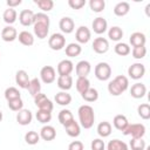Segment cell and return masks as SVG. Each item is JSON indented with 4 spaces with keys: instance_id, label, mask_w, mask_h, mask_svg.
<instances>
[{
    "instance_id": "1",
    "label": "cell",
    "mask_w": 150,
    "mask_h": 150,
    "mask_svg": "<svg viewBox=\"0 0 150 150\" xmlns=\"http://www.w3.org/2000/svg\"><path fill=\"white\" fill-rule=\"evenodd\" d=\"M77 114H79V121H80V124L82 128L90 129L94 125L95 114H94V109L91 105H89V104L81 105L77 110Z\"/></svg>"
},
{
    "instance_id": "2",
    "label": "cell",
    "mask_w": 150,
    "mask_h": 150,
    "mask_svg": "<svg viewBox=\"0 0 150 150\" xmlns=\"http://www.w3.org/2000/svg\"><path fill=\"white\" fill-rule=\"evenodd\" d=\"M122 132L125 136H131L132 138H143V136L145 135V127L141 123H129Z\"/></svg>"
},
{
    "instance_id": "3",
    "label": "cell",
    "mask_w": 150,
    "mask_h": 150,
    "mask_svg": "<svg viewBox=\"0 0 150 150\" xmlns=\"http://www.w3.org/2000/svg\"><path fill=\"white\" fill-rule=\"evenodd\" d=\"M95 76L100 81H107L111 76V67L107 62H98L95 66Z\"/></svg>"
},
{
    "instance_id": "4",
    "label": "cell",
    "mask_w": 150,
    "mask_h": 150,
    "mask_svg": "<svg viewBox=\"0 0 150 150\" xmlns=\"http://www.w3.org/2000/svg\"><path fill=\"white\" fill-rule=\"evenodd\" d=\"M34 103L35 105L38 107V109H41V110H47V111H52L54 105H53V102L42 93H39L38 95L34 96Z\"/></svg>"
},
{
    "instance_id": "5",
    "label": "cell",
    "mask_w": 150,
    "mask_h": 150,
    "mask_svg": "<svg viewBox=\"0 0 150 150\" xmlns=\"http://www.w3.org/2000/svg\"><path fill=\"white\" fill-rule=\"evenodd\" d=\"M48 46L53 50H60L66 46V38L61 33H54L48 39Z\"/></svg>"
},
{
    "instance_id": "6",
    "label": "cell",
    "mask_w": 150,
    "mask_h": 150,
    "mask_svg": "<svg viewBox=\"0 0 150 150\" xmlns=\"http://www.w3.org/2000/svg\"><path fill=\"white\" fill-rule=\"evenodd\" d=\"M145 74V66L141 62H136L132 63L129 68H128V75L132 79V80H139L144 76Z\"/></svg>"
},
{
    "instance_id": "7",
    "label": "cell",
    "mask_w": 150,
    "mask_h": 150,
    "mask_svg": "<svg viewBox=\"0 0 150 150\" xmlns=\"http://www.w3.org/2000/svg\"><path fill=\"white\" fill-rule=\"evenodd\" d=\"M40 77H41L42 82L46 83V84L53 83L55 81V79H56L55 69L52 66H45V67H42L41 70H40Z\"/></svg>"
},
{
    "instance_id": "8",
    "label": "cell",
    "mask_w": 150,
    "mask_h": 150,
    "mask_svg": "<svg viewBox=\"0 0 150 150\" xmlns=\"http://www.w3.org/2000/svg\"><path fill=\"white\" fill-rule=\"evenodd\" d=\"M93 50L97 54H104L109 49V42L105 38H96L94 39V42L91 45Z\"/></svg>"
},
{
    "instance_id": "9",
    "label": "cell",
    "mask_w": 150,
    "mask_h": 150,
    "mask_svg": "<svg viewBox=\"0 0 150 150\" xmlns=\"http://www.w3.org/2000/svg\"><path fill=\"white\" fill-rule=\"evenodd\" d=\"M75 38H76V41L79 43H87L90 38H91V33L89 30L88 27L86 26H80L77 29H76V33H75Z\"/></svg>"
},
{
    "instance_id": "10",
    "label": "cell",
    "mask_w": 150,
    "mask_h": 150,
    "mask_svg": "<svg viewBox=\"0 0 150 150\" xmlns=\"http://www.w3.org/2000/svg\"><path fill=\"white\" fill-rule=\"evenodd\" d=\"M74 69V64L70 60H62L59 62L57 64V74L59 76H67V75H70L71 71Z\"/></svg>"
},
{
    "instance_id": "11",
    "label": "cell",
    "mask_w": 150,
    "mask_h": 150,
    "mask_svg": "<svg viewBox=\"0 0 150 150\" xmlns=\"http://www.w3.org/2000/svg\"><path fill=\"white\" fill-rule=\"evenodd\" d=\"M90 70H91V64L87 60H81L80 62H77V64L75 67L77 77H87L89 75Z\"/></svg>"
},
{
    "instance_id": "12",
    "label": "cell",
    "mask_w": 150,
    "mask_h": 150,
    "mask_svg": "<svg viewBox=\"0 0 150 150\" xmlns=\"http://www.w3.org/2000/svg\"><path fill=\"white\" fill-rule=\"evenodd\" d=\"M34 12L32 9H22L19 14V21L22 26L28 27L34 22Z\"/></svg>"
},
{
    "instance_id": "13",
    "label": "cell",
    "mask_w": 150,
    "mask_h": 150,
    "mask_svg": "<svg viewBox=\"0 0 150 150\" xmlns=\"http://www.w3.org/2000/svg\"><path fill=\"white\" fill-rule=\"evenodd\" d=\"M59 27L61 29L62 33H66V34H70L74 29H75V22L69 16H63L60 22H59Z\"/></svg>"
},
{
    "instance_id": "14",
    "label": "cell",
    "mask_w": 150,
    "mask_h": 150,
    "mask_svg": "<svg viewBox=\"0 0 150 150\" xmlns=\"http://www.w3.org/2000/svg\"><path fill=\"white\" fill-rule=\"evenodd\" d=\"M29 81H30V80H29L28 73H27L26 70L21 69V70H18V71H16V74H15V82H16V84H18L20 88L27 89L28 86H29Z\"/></svg>"
},
{
    "instance_id": "15",
    "label": "cell",
    "mask_w": 150,
    "mask_h": 150,
    "mask_svg": "<svg viewBox=\"0 0 150 150\" xmlns=\"http://www.w3.org/2000/svg\"><path fill=\"white\" fill-rule=\"evenodd\" d=\"M1 39L6 42H12L18 39V32L13 26H6L1 30Z\"/></svg>"
},
{
    "instance_id": "16",
    "label": "cell",
    "mask_w": 150,
    "mask_h": 150,
    "mask_svg": "<svg viewBox=\"0 0 150 150\" xmlns=\"http://www.w3.org/2000/svg\"><path fill=\"white\" fill-rule=\"evenodd\" d=\"M39 135H40V138H42L43 141H47V142L48 141H53L56 137V130H55L54 127L46 124V125H43L41 128Z\"/></svg>"
},
{
    "instance_id": "17",
    "label": "cell",
    "mask_w": 150,
    "mask_h": 150,
    "mask_svg": "<svg viewBox=\"0 0 150 150\" xmlns=\"http://www.w3.org/2000/svg\"><path fill=\"white\" fill-rule=\"evenodd\" d=\"M91 27H93V30L96 34H103L108 28V22L104 18L98 16V18L94 19V21L91 23Z\"/></svg>"
},
{
    "instance_id": "18",
    "label": "cell",
    "mask_w": 150,
    "mask_h": 150,
    "mask_svg": "<svg viewBox=\"0 0 150 150\" xmlns=\"http://www.w3.org/2000/svg\"><path fill=\"white\" fill-rule=\"evenodd\" d=\"M33 120V115H32V111L28 110V109H21L18 111V115H16V121L19 124L21 125H28Z\"/></svg>"
},
{
    "instance_id": "19",
    "label": "cell",
    "mask_w": 150,
    "mask_h": 150,
    "mask_svg": "<svg viewBox=\"0 0 150 150\" xmlns=\"http://www.w3.org/2000/svg\"><path fill=\"white\" fill-rule=\"evenodd\" d=\"M145 94H146V87L143 83L136 82L130 88V95L134 98H142V97H144Z\"/></svg>"
},
{
    "instance_id": "20",
    "label": "cell",
    "mask_w": 150,
    "mask_h": 150,
    "mask_svg": "<svg viewBox=\"0 0 150 150\" xmlns=\"http://www.w3.org/2000/svg\"><path fill=\"white\" fill-rule=\"evenodd\" d=\"M129 41L131 43L132 47H142V46H145V42H146V38L143 33L141 32H135L130 35L129 38Z\"/></svg>"
},
{
    "instance_id": "21",
    "label": "cell",
    "mask_w": 150,
    "mask_h": 150,
    "mask_svg": "<svg viewBox=\"0 0 150 150\" xmlns=\"http://www.w3.org/2000/svg\"><path fill=\"white\" fill-rule=\"evenodd\" d=\"M63 127H64V130H66L67 135L70 136V137H77V136L80 135V132H81L80 124H79L75 120L70 121L69 123H67V124L63 125Z\"/></svg>"
},
{
    "instance_id": "22",
    "label": "cell",
    "mask_w": 150,
    "mask_h": 150,
    "mask_svg": "<svg viewBox=\"0 0 150 150\" xmlns=\"http://www.w3.org/2000/svg\"><path fill=\"white\" fill-rule=\"evenodd\" d=\"M18 39H19L20 43H22L23 46L29 47V46H33V45H34V36H33V34H32L30 32H28V30H22V32H20L19 35H18Z\"/></svg>"
},
{
    "instance_id": "23",
    "label": "cell",
    "mask_w": 150,
    "mask_h": 150,
    "mask_svg": "<svg viewBox=\"0 0 150 150\" xmlns=\"http://www.w3.org/2000/svg\"><path fill=\"white\" fill-rule=\"evenodd\" d=\"M57 87H59L62 91L69 90V89L73 87V77H71L70 75H67V76H59V77H57Z\"/></svg>"
},
{
    "instance_id": "24",
    "label": "cell",
    "mask_w": 150,
    "mask_h": 150,
    "mask_svg": "<svg viewBox=\"0 0 150 150\" xmlns=\"http://www.w3.org/2000/svg\"><path fill=\"white\" fill-rule=\"evenodd\" d=\"M129 11H130V5L127 1H121V2L116 4L114 7V13L117 16H124L129 13Z\"/></svg>"
},
{
    "instance_id": "25",
    "label": "cell",
    "mask_w": 150,
    "mask_h": 150,
    "mask_svg": "<svg viewBox=\"0 0 150 150\" xmlns=\"http://www.w3.org/2000/svg\"><path fill=\"white\" fill-rule=\"evenodd\" d=\"M34 34L39 38V39H45L48 35L49 32V26L45 25V23H34Z\"/></svg>"
},
{
    "instance_id": "26",
    "label": "cell",
    "mask_w": 150,
    "mask_h": 150,
    "mask_svg": "<svg viewBox=\"0 0 150 150\" xmlns=\"http://www.w3.org/2000/svg\"><path fill=\"white\" fill-rule=\"evenodd\" d=\"M112 124H114V127H115L117 130L123 131V130L127 128V125L129 124V122H128V118H127L124 115L120 114V115H116V116L114 117Z\"/></svg>"
},
{
    "instance_id": "27",
    "label": "cell",
    "mask_w": 150,
    "mask_h": 150,
    "mask_svg": "<svg viewBox=\"0 0 150 150\" xmlns=\"http://www.w3.org/2000/svg\"><path fill=\"white\" fill-rule=\"evenodd\" d=\"M82 52V47L79 45V43H75V42H71L69 45L66 46V55L69 56V57H75V56H79Z\"/></svg>"
},
{
    "instance_id": "28",
    "label": "cell",
    "mask_w": 150,
    "mask_h": 150,
    "mask_svg": "<svg viewBox=\"0 0 150 150\" xmlns=\"http://www.w3.org/2000/svg\"><path fill=\"white\" fill-rule=\"evenodd\" d=\"M55 102L60 105H68L71 102V95L67 91H59L55 95Z\"/></svg>"
},
{
    "instance_id": "29",
    "label": "cell",
    "mask_w": 150,
    "mask_h": 150,
    "mask_svg": "<svg viewBox=\"0 0 150 150\" xmlns=\"http://www.w3.org/2000/svg\"><path fill=\"white\" fill-rule=\"evenodd\" d=\"M16 16H18L16 11H15L14 8H9V7H8L7 9H5V12H4V14H2V19H4V21H5L6 23H8L9 26H11L12 23L15 22Z\"/></svg>"
},
{
    "instance_id": "30",
    "label": "cell",
    "mask_w": 150,
    "mask_h": 150,
    "mask_svg": "<svg viewBox=\"0 0 150 150\" xmlns=\"http://www.w3.org/2000/svg\"><path fill=\"white\" fill-rule=\"evenodd\" d=\"M97 134L103 138L110 136V134H111V124L109 122H107V121L101 122L97 125Z\"/></svg>"
},
{
    "instance_id": "31",
    "label": "cell",
    "mask_w": 150,
    "mask_h": 150,
    "mask_svg": "<svg viewBox=\"0 0 150 150\" xmlns=\"http://www.w3.org/2000/svg\"><path fill=\"white\" fill-rule=\"evenodd\" d=\"M108 38L112 41H120L123 38V30L118 26H112L108 30Z\"/></svg>"
},
{
    "instance_id": "32",
    "label": "cell",
    "mask_w": 150,
    "mask_h": 150,
    "mask_svg": "<svg viewBox=\"0 0 150 150\" xmlns=\"http://www.w3.org/2000/svg\"><path fill=\"white\" fill-rule=\"evenodd\" d=\"M59 122L62 124V125H66L67 123H69L70 121L74 120V116H73V112L69 110V109H62L60 112H59Z\"/></svg>"
},
{
    "instance_id": "33",
    "label": "cell",
    "mask_w": 150,
    "mask_h": 150,
    "mask_svg": "<svg viewBox=\"0 0 150 150\" xmlns=\"http://www.w3.org/2000/svg\"><path fill=\"white\" fill-rule=\"evenodd\" d=\"M107 150H129L125 142L121 139H111L107 145Z\"/></svg>"
},
{
    "instance_id": "34",
    "label": "cell",
    "mask_w": 150,
    "mask_h": 150,
    "mask_svg": "<svg viewBox=\"0 0 150 150\" xmlns=\"http://www.w3.org/2000/svg\"><path fill=\"white\" fill-rule=\"evenodd\" d=\"M75 86H76V90L80 94H83L86 90L90 88V81L87 77H77Z\"/></svg>"
},
{
    "instance_id": "35",
    "label": "cell",
    "mask_w": 150,
    "mask_h": 150,
    "mask_svg": "<svg viewBox=\"0 0 150 150\" xmlns=\"http://www.w3.org/2000/svg\"><path fill=\"white\" fill-rule=\"evenodd\" d=\"M28 91H29V94L34 97L35 95H38L39 93H41V84H40V81H39V79H36V77H34V79H32L30 81H29V86H28Z\"/></svg>"
},
{
    "instance_id": "36",
    "label": "cell",
    "mask_w": 150,
    "mask_h": 150,
    "mask_svg": "<svg viewBox=\"0 0 150 150\" xmlns=\"http://www.w3.org/2000/svg\"><path fill=\"white\" fill-rule=\"evenodd\" d=\"M81 96H82V98L84 100V101H87V102H95V101H97V98H98V91L95 89V88H89L88 90H86L83 94H81Z\"/></svg>"
},
{
    "instance_id": "37",
    "label": "cell",
    "mask_w": 150,
    "mask_h": 150,
    "mask_svg": "<svg viewBox=\"0 0 150 150\" xmlns=\"http://www.w3.org/2000/svg\"><path fill=\"white\" fill-rule=\"evenodd\" d=\"M35 117H36V120H38L40 123L47 124V123L52 120V111L38 109V111H36V114H35Z\"/></svg>"
},
{
    "instance_id": "38",
    "label": "cell",
    "mask_w": 150,
    "mask_h": 150,
    "mask_svg": "<svg viewBox=\"0 0 150 150\" xmlns=\"http://www.w3.org/2000/svg\"><path fill=\"white\" fill-rule=\"evenodd\" d=\"M114 50L120 56H125V55L130 54V52H131L129 45L128 43H124V42H117L116 46L114 47Z\"/></svg>"
},
{
    "instance_id": "39",
    "label": "cell",
    "mask_w": 150,
    "mask_h": 150,
    "mask_svg": "<svg viewBox=\"0 0 150 150\" xmlns=\"http://www.w3.org/2000/svg\"><path fill=\"white\" fill-rule=\"evenodd\" d=\"M25 141H26V143L29 144V145H35V144H38L39 141H40V135H39L36 131L30 130V131L26 132V135H25Z\"/></svg>"
},
{
    "instance_id": "40",
    "label": "cell",
    "mask_w": 150,
    "mask_h": 150,
    "mask_svg": "<svg viewBox=\"0 0 150 150\" xmlns=\"http://www.w3.org/2000/svg\"><path fill=\"white\" fill-rule=\"evenodd\" d=\"M34 2L43 12H49L54 7V1L53 0H34Z\"/></svg>"
},
{
    "instance_id": "41",
    "label": "cell",
    "mask_w": 150,
    "mask_h": 150,
    "mask_svg": "<svg viewBox=\"0 0 150 150\" xmlns=\"http://www.w3.org/2000/svg\"><path fill=\"white\" fill-rule=\"evenodd\" d=\"M138 116L143 120H149L150 118V105L148 103H142L137 108Z\"/></svg>"
},
{
    "instance_id": "42",
    "label": "cell",
    "mask_w": 150,
    "mask_h": 150,
    "mask_svg": "<svg viewBox=\"0 0 150 150\" xmlns=\"http://www.w3.org/2000/svg\"><path fill=\"white\" fill-rule=\"evenodd\" d=\"M19 97H21V94H20L19 89H16L15 87H8L5 90V98L7 101H11V100H14V98H19Z\"/></svg>"
},
{
    "instance_id": "43",
    "label": "cell",
    "mask_w": 150,
    "mask_h": 150,
    "mask_svg": "<svg viewBox=\"0 0 150 150\" xmlns=\"http://www.w3.org/2000/svg\"><path fill=\"white\" fill-rule=\"evenodd\" d=\"M89 6H90V9L93 12H96V13H100L104 9L105 7V1L104 0H90L89 1Z\"/></svg>"
},
{
    "instance_id": "44",
    "label": "cell",
    "mask_w": 150,
    "mask_h": 150,
    "mask_svg": "<svg viewBox=\"0 0 150 150\" xmlns=\"http://www.w3.org/2000/svg\"><path fill=\"white\" fill-rule=\"evenodd\" d=\"M130 148H131V150H145L146 144L143 138H131Z\"/></svg>"
},
{
    "instance_id": "45",
    "label": "cell",
    "mask_w": 150,
    "mask_h": 150,
    "mask_svg": "<svg viewBox=\"0 0 150 150\" xmlns=\"http://www.w3.org/2000/svg\"><path fill=\"white\" fill-rule=\"evenodd\" d=\"M108 91H109V94L112 95V96H120L122 93H124V91L122 90V88H121L114 80L108 83Z\"/></svg>"
},
{
    "instance_id": "46",
    "label": "cell",
    "mask_w": 150,
    "mask_h": 150,
    "mask_svg": "<svg viewBox=\"0 0 150 150\" xmlns=\"http://www.w3.org/2000/svg\"><path fill=\"white\" fill-rule=\"evenodd\" d=\"M7 102H8V108L13 111H19V110L23 109V101L21 100V97L14 98V100H11Z\"/></svg>"
},
{
    "instance_id": "47",
    "label": "cell",
    "mask_w": 150,
    "mask_h": 150,
    "mask_svg": "<svg viewBox=\"0 0 150 150\" xmlns=\"http://www.w3.org/2000/svg\"><path fill=\"white\" fill-rule=\"evenodd\" d=\"M34 23H45V25H48L49 26V16L43 13V12H40V13H35L34 14Z\"/></svg>"
},
{
    "instance_id": "48",
    "label": "cell",
    "mask_w": 150,
    "mask_h": 150,
    "mask_svg": "<svg viewBox=\"0 0 150 150\" xmlns=\"http://www.w3.org/2000/svg\"><path fill=\"white\" fill-rule=\"evenodd\" d=\"M131 54H132V57H134V59L141 60V59H143V57L146 55V48H145V46H142V47H134L132 50H131Z\"/></svg>"
},
{
    "instance_id": "49",
    "label": "cell",
    "mask_w": 150,
    "mask_h": 150,
    "mask_svg": "<svg viewBox=\"0 0 150 150\" xmlns=\"http://www.w3.org/2000/svg\"><path fill=\"white\" fill-rule=\"evenodd\" d=\"M114 81L122 88L123 91H125V90L128 89V87H129V80H128V77L124 76V75H117V76L114 79Z\"/></svg>"
},
{
    "instance_id": "50",
    "label": "cell",
    "mask_w": 150,
    "mask_h": 150,
    "mask_svg": "<svg viewBox=\"0 0 150 150\" xmlns=\"http://www.w3.org/2000/svg\"><path fill=\"white\" fill-rule=\"evenodd\" d=\"M90 148H91V150H104L105 149V144L101 138H95V139L91 141Z\"/></svg>"
},
{
    "instance_id": "51",
    "label": "cell",
    "mask_w": 150,
    "mask_h": 150,
    "mask_svg": "<svg viewBox=\"0 0 150 150\" xmlns=\"http://www.w3.org/2000/svg\"><path fill=\"white\" fill-rule=\"evenodd\" d=\"M68 5L73 9H80L86 5V0H68Z\"/></svg>"
},
{
    "instance_id": "52",
    "label": "cell",
    "mask_w": 150,
    "mask_h": 150,
    "mask_svg": "<svg viewBox=\"0 0 150 150\" xmlns=\"http://www.w3.org/2000/svg\"><path fill=\"white\" fill-rule=\"evenodd\" d=\"M83 143L81 141H73L68 145V150H83Z\"/></svg>"
},
{
    "instance_id": "53",
    "label": "cell",
    "mask_w": 150,
    "mask_h": 150,
    "mask_svg": "<svg viewBox=\"0 0 150 150\" xmlns=\"http://www.w3.org/2000/svg\"><path fill=\"white\" fill-rule=\"evenodd\" d=\"M21 4V0H7V6L9 8H14L15 6H19Z\"/></svg>"
},
{
    "instance_id": "54",
    "label": "cell",
    "mask_w": 150,
    "mask_h": 150,
    "mask_svg": "<svg viewBox=\"0 0 150 150\" xmlns=\"http://www.w3.org/2000/svg\"><path fill=\"white\" fill-rule=\"evenodd\" d=\"M1 121H2V111L0 110V122H1Z\"/></svg>"
}]
</instances>
